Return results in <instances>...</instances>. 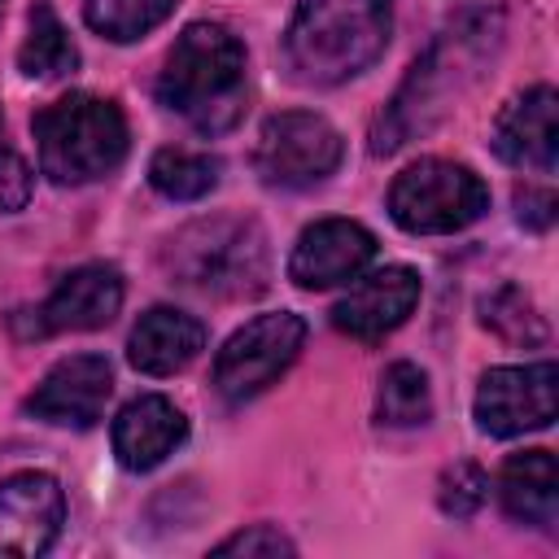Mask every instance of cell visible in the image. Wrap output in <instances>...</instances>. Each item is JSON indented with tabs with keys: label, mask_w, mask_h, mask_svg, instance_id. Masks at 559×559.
I'll return each instance as SVG.
<instances>
[{
	"label": "cell",
	"mask_w": 559,
	"mask_h": 559,
	"mask_svg": "<svg viewBox=\"0 0 559 559\" xmlns=\"http://www.w3.org/2000/svg\"><path fill=\"white\" fill-rule=\"evenodd\" d=\"M502 48V13L467 9L415 57L393 100L380 109L371 127V153H393L419 135H428L489 70Z\"/></svg>",
	"instance_id": "cell-1"
},
{
	"label": "cell",
	"mask_w": 559,
	"mask_h": 559,
	"mask_svg": "<svg viewBox=\"0 0 559 559\" xmlns=\"http://www.w3.org/2000/svg\"><path fill=\"white\" fill-rule=\"evenodd\" d=\"M249 96V61L245 44L223 22H192L170 44L162 74H157V100L179 114L201 135H223L245 118Z\"/></svg>",
	"instance_id": "cell-2"
},
{
	"label": "cell",
	"mask_w": 559,
	"mask_h": 559,
	"mask_svg": "<svg viewBox=\"0 0 559 559\" xmlns=\"http://www.w3.org/2000/svg\"><path fill=\"white\" fill-rule=\"evenodd\" d=\"M393 31V0H297L284 66L306 87H336L371 70Z\"/></svg>",
	"instance_id": "cell-3"
},
{
	"label": "cell",
	"mask_w": 559,
	"mask_h": 559,
	"mask_svg": "<svg viewBox=\"0 0 559 559\" xmlns=\"http://www.w3.org/2000/svg\"><path fill=\"white\" fill-rule=\"evenodd\" d=\"M162 266L170 284L218 297L245 301L258 297L271 280V249L266 231L249 214H205L179 227L162 245Z\"/></svg>",
	"instance_id": "cell-4"
},
{
	"label": "cell",
	"mask_w": 559,
	"mask_h": 559,
	"mask_svg": "<svg viewBox=\"0 0 559 559\" xmlns=\"http://www.w3.org/2000/svg\"><path fill=\"white\" fill-rule=\"evenodd\" d=\"M39 170L61 188H83L127 162L131 127L114 96L66 92L31 118Z\"/></svg>",
	"instance_id": "cell-5"
},
{
	"label": "cell",
	"mask_w": 559,
	"mask_h": 559,
	"mask_svg": "<svg viewBox=\"0 0 559 559\" xmlns=\"http://www.w3.org/2000/svg\"><path fill=\"white\" fill-rule=\"evenodd\" d=\"M485 179L450 157H419L389 183V218L411 236H450L485 218Z\"/></svg>",
	"instance_id": "cell-6"
},
{
	"label": "cell",
	"mask_w": 559,
	"mask_h": 559,
	"mask_svg": "<svg viewBox=\"0 0 559 559\" xmlns=\"http://www.w3.org/2000/svg\"><path fill=\"white\" fill-rule=\"evenodd\" d=\"M345 162V135L310 109H288L262 122L253 140V170L266 188L306 192L336 175Z\"/></svg>",
	"instance_id": "cell-7"
},
{
	"label": "cell",
	"mask_w": 559,
	"mask_h": 559,
	"mask_svg": "<svg viewBox=\"0 0 559 559\" xmlns=\"http://www.w3.org/2000/svg\"><path fill=\"white\" fill-rule=\"evenodd\" d=\"M306 345V319L293 310H271L236 328L223 349L214 354V389L223 402H249L266 393L301 354Z\"/></svg>",
	"instance_id": "cell-8"
},
{
	"label": "cell",
	"mask_w": 559,
	"mask_h": 559,
	"mask_svg": "<svg viewBox=\"0 0 559 559\" xmlns=\"http://www.w3.org/2000/svg\"><path fill=\"white\" fill-rule=\"evenodd\" d=\"M555 362H515V367H489L476 389V424L489 437H520L555 424Z\"/></svg>",
	"instance_id": "cell-9"
},
{
	"label": "cell",
	"mask_w": 559,
	"mask_h": 559,
	"mask_svg": "<svg viewBox=\"0 0 559 559\" xmlns=\"http://www.w3.org/2000/svg\"><path fill=\"white\" fill-rule=\"evenodd\" d=\"M66 528V489L52 472H13L0 480V555L35 559Z\"/></svg>",
	"instance_id": "cell-10"
},
{
	"label": "cell",
	"mask_w": 559,
	"mask_h": 559,
	"mask_svg": "<svg viewBox=\"0 0 559 559\" xmlns=\"http://www.w3.org/2000/svg\"><path fill=\"white\" fill-rule=\"evenodd\" d=\"M376 253H380V245L362 223L319 218L297 236V245L288 253V280L306 293L341 288V284L358 280L376 262Z\"/></svg>",
	"instance_id": "cell-11"
},
{
	"label": "cell",
	"mask_w": 559,
	"mask_h": 559,
	"mask_svg": "<svg viewBox=\"0 0 559 559\" xmlns=\"http://www.w3.org/2000/svg\"><path fill=\"white\" fill-rule=\"evenodd\" d=\"M127 284L114 262H83L70 275L57 280V288L31 310V336H57V332H96L114 323L122 310Z\"/></svg>",
	"instance_id": "cell-12"
},
{
	"label": "cell",
	"mask_w": 559,
	"mask_h": 559,
	"mask_svg": "<svg viewBox=\"0 0 559 559\" xmlns=\"http://www.w3.org/2000/svg\"><path fill=\"white\" fill-rule=\"evenodd\" d=\"M114 393V367L105 354H70L44 371L26 397V415L57 428H92Z\"/></svg>",
	"instance_id": "cell-13"
},
{
	"label": "cell",
	"mask_w": 559,
	"mask_h": 559,
	"mask_svg": "<svg viewBox=\"0 0 559 559\" xmlns=\"http://www.w3.org/2000/svg\"><path fill=\"white\" fill-rule=\"evenodd\" d=\"M419 293L424 284L411 266L362 271L358 280H349L345 297L332 306V328L354 341H384L411 319V310L419 306Z\"/></svg>",
	"instance_id": "cell-14"
},
{
	"label": "cell",
	"mask_w": 559,
	"mask_h": 559,
	"mask_svg": "<svg viewBox=\"0 0 559 559\" xmlns=\"http://www.w3.org/2000/svg\"><path fill=\"white\" fill-rule=\"evenodd\" d=\"M489 148L498 162L533 175H550L559 162V96L550 83L520 92L493 122Z\"/></svg>",
	"instance_id": "cell-15"
},
{
	"label": "cell",
	"mask_w": 559,
	"mask_h": 559,
	"mask_svg": "<svg viewBox=\"0 0 559 559\" xmlns=\"http://www.w3.org/2000/svg\"><path fill=\"white\" fill-rule=\"evenodd\" d=\"M109 441H114V459L127 472H153L188 441V419L170 397L140 393L118 411Z\"/></svg>",
	"instance_id": "cell-16"
},
{
	"label": "cell",
	"mask_w": 559,
	"mask_h": 559,
	"mask_svg": "<svg viewBox=\"0 0 559 559\" xmlns=\"http://www.w3.org/2000/svg\"><path fill=\"white\" fill-rule=\"evenodd\" d=\"M201 349H205V323L175 306H148L127 336V362L144 376H175Z\"/></svg>",
	"instance_id": "cell-17"
},
{
	"label": "cell",
	"mask_w": 559,
	"mask_h": 559,
	"mask_svg": "<svg viewBox=\"0 0 559 559\" xmlns=\"http://www.w3.org/2000/svg\"><path fill=\"white\" fill-rule=\"evenodd\" d=\"M498 502L515 524L555 528L559 520V467L550 450H520L498 472Z\"/></svg>",
	"instance_id": "cell-18"
},
{
	"label": "cell",
	"mask_w": 559,
	"mask_h": 559,
	"mask_svg": "<svg viewBox=\"0 0 559 559\" xmlns=\"http://www.w3.org/2000/svg\"><path fill=\"white\" fill-rule=\"evenodd\" d=\"M74 66H79V48H74L70 31L61 26V17L48 0H35L31 17H26V39L17 48V70L26 79H61Z\"/></svg>",
	"instance_id": "cell-19"
},
{
	"label": "cell",
	"mask_w": 559,
	"mask_h": 559,
	"mask_svg": "<svg viewBox=\"0 0 559 559\" xmlns=\"http://www.w3.org/2000/svg\"><path fill=\"white\" fill-rule=\"evenodd\" d=\"M218 157L197 153V148H157L148 157V183L166 201H201L218 188Z\"/></svg>",
	"instance_id": "cell-20"
},
{
	"label": "cell",
	"mask_w": 559,
	"mask_h": 559,
	"mask_svg": "<svg viewBox=\"0 0 559 559\" xmlns=\"http://www.w3.org/2000/svg\"><path fill=\"white\" fill-rule=\"evenodd\" d=\"M376 419L384 428H415L432 419V389L424 367L397 358L384 367L380 376V393H376Z\"/></svg>",
	"instance_id": "cell-21"
},
{
	"label": "cell",
	"mask_w": 559,
	"mask_h": 559,
	"mask_svg": "<svg viewBox=\"0 0 559 559\" xmlns=\"http://www.w3.org/2000/svg\"><path fill=\"white\" fill-rule=\"evenodd\" d=\"M175 9L179 0H83V22L114 44H135L157 31Z\"/></svg>",
	"instance_id": "cell-22"
},
{
	"label": "cell",
	"mask_w": 559,
	"mask_h": 559,
	"mask_svg": "<svg viewBox=\"0 0 559 559\" xmlns=\"http://www.w3.org/2000/svg\"><path fill=\"white\" fill-rule=\"evenodd\" d=\"M480 323L502 336L507 345H542L546 341V319L537 301L520 284H502L480 301Z\"/></svg>",
	"instance_id": "cell-23"
},
{
	"label": "cell",
	"mask_w": 559,
	"mask_h": 559,
	"mask_svg": "<svg viewBox=\"0 0 559 559\" xmlns=\"http://www.w3.org/2000/svg\"><path fill=\"white\" fill-rule=\"evenodd\" d=\"M489 498V476L476 463H454L437 480V507L450 520H472Z\"/></svg>",
	"instance_id": "cell-24"
},
{
	"label": "cell",
	"mask_w": 559,
	"mask_h": 559,
	"mask_svg": "<svg viewBox=\"0 0 559 559\" xmlns=\"http://www.w3.org/2000/svg\"><path fill=\"white\" fill-rule=\"evenodd\" d=\"M214 555H245V559H271V555H297V542L280 533L275 524H249L214 546Z\"/></svg>",
	"instance_id": "cell-25"
},
{
	"label": "cell",
	"mask_w": 559,
	"mask_h": 559,
	"mask_svg": "<svg viewBox=\"0 0 559 559\" xmlns=\"http://www.w3.org/2000/svg\"><path fill=\"white\" fill-rule=\"evenodd\" d=\"M31 188H35V170H31L26 157L4 140V122H0V214L26 210Z\"/></svg>",
	"instance_id": "cell-26"
},
{
	"label": "cell",
	"mask_w": 559,
	"mask_h": 559,
	"mask_svg": "<svg viewBox=\"0 0 559 559\" xmlns=\"http://www.w3.org/2000/svg\"><path fill=\"white\" fill-rule=\"evenodd\" d=\"M555 210H559V197L550 188H537V183H524L515 188V218L533 231H546L555 223Z\"/></svg>",
	"instance_id": "cell-27"
},
{
	"label": "cell",
	"mask_w": 559,
	"mask_h": 559,
	"mask_svg": "<svg viewBox=\"0 0 559 559\" xmlns=\"http://www.w3.org/2000/svg\"><path fill=\"white\" fill-rule=\"evenodd\" d=\"M0 17H4V0H0Z\"/></svg>",
	"instance_id": "cell-28"
}]
</instances>
